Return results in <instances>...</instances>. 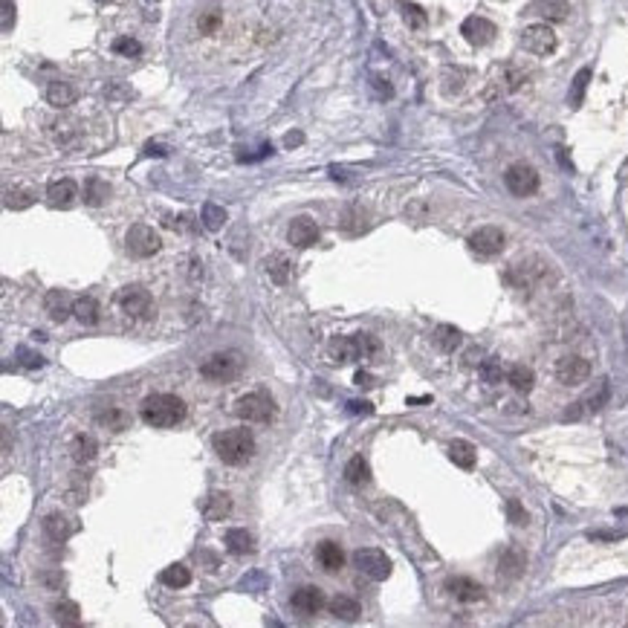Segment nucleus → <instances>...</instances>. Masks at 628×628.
Returning a JSON list of instances; mask_svg holds the SVG:
<instances>
[{"label": "nucleus", "mask_w": 628, "mask_h": 628, "mask_svg": "<svg viewBox=\"0 0 628 628\" xmlns=\"http://www.w3.org/2000/svg\"><path fill=\"white\" fill-rule=\"evenodd\" d=\"M255 437L249 429H226L215 435V452L223 464L229 466H243L255 457Z\"/></svg>", "instance_id": "obj_1"}, {"label": "nucleus", "mask_w": 628, "mask_h": 628, "mask_svg": "<svg viewBox=\"0 0 628 628\" xmlns=\"http://www.w3.org/2000/svg\"><path fill=\"white\" fill-rule=\"evenodd\" d=\"M142 420L153 429H171L186 417V402L177 394H151L142 400Z\"/></svg>", "instance_id": "obj_2"}, {"label": "nucleus", "mask_w": 628, "mask_h": 628, "mask_svg": "<svg viewBox=\"0 0 628 628\" xmlns=\"http://www.w3.org/2000/svg\"><path fill=\"white\" fill-rule=\"evenodd\" d=\"M380 354V342L371 333H354V336H336L330 342V356L336 362H356Z\"/></svg>", "instance_id": "obj_3"}, {"label": "nucleus", "mask_w": 628, "mask_h": 628, "mask_svg": "<svg viewBox=\"0 0 628 628\" xmlns=\"http://www.w3.org/2000/svg\"><path fill=\"white\" fill-rule=\"evenodd\" d=\"M235 417H241L243 423H267L275 406H272V397L267 391H252V394H243L235 400Z\"/></svg>", "instance_id": "obj_4"}, {"label": "nucleus", "mask_w": 628, "mask_h": 628, "mask_svg": "<svg viewBox=\"0 0 628 628\" xmlns=\"http://www.w3.org/2000/svg\"><path fill=\"white\" fill-rule=\"evenodd\" d=\"M241 368H243L241 354L223 351V354H212V356L203 359L200 376H206V380H212V382H229V380H235V376L241 373Z\"/></svg>", "instance_id": "obj_5"}, {"label": "nucleus", "mask_w": 628, "mask_h": 628, "mask_svg": "<svg viewBox=\"0 0 628 628\" xmlns=\"http://www.w3.org/2000/svg\"><path fill=\"white\" fill-rule=\"evenodd\" d=\"M124 246H128V252L133 258H151V255L160 252L162 238L151 226H145V223H136V226H131L128 235H124Z\"/></svg>", "instance_id": "obj_6"}, {"label": "nucleus", "mask_w": 628, "mask_h": 628, "mask_svg": "<svg viewBox=\"0 0 628 628\" xmlns=\"http://www.w3.org/2000/svg\"><path fill=\"white\" fill-rule=\"evenodd\" d=\"M354 565L365 574L368 579L373 582H382L391 576V559L382 553V550H376V548H362L354 553Z\"/></svg>", "instance_id": "obj_7"}, {"label": "nucleus", "mask_w": 628, "mask_h": 628, "mask_svg": "<svg viewBox=\"0 0 628 628\" xmlns=\"http://www.w3.org/2000/svg\"><path fill=\"white\" fill-rule=\"evenodd\" d=\"M116 304L122 313H128L131 318H148L153 310V301H151V292L142 287H122L116 292Z\"/></svg>", "instance_id": "obj_8"}, {"label": "nucleus", "mask_w": 628, "mask_h": 628, "mask_svg": "<svg viewBox=\"0 0 628 628\" xmlns=\"http://www.w3.org/2000/svg\"><path fill=\"white\" fill-rule=\"evenodd\" d=\"M504 183H507L510 194H515V197H530V194L539 188V171L533 169V165H527V162H515V165L507 169Z\"/></svg>", "instance_id": "obj_9"}, {"label": "nucleus", "mask_w": 628, "mask_h": 628, "mask_svg": "<svg viewBox=\"0 0 628 628\" xmlns=\"http://www.w3.org/2000/svg\"><path fill=\"white\" fill-rule=\"evenodd\" d=\"M521 47L533 55H550L556 50V32L548 23H533L521 32Z\"/></svg>", "instance_id": "obj_10"}, {"label": "nucleus", "mask_w": 628, "mask_h": 628, "mask_svg": "<svg viewBox=\"0 0 628 628\" xmlns=\"http://www.w3.org/2000/svg\"><path fill=\"white\" fill-rule=\"evenodd\" d=\"M469 249H472V252H478V255H484V258L498 255L501 249H504V232H501L498 226H481L478 232L469 235Z\"/></svg>", "instance_id": "obj_11"}, {"label": "nucleus", "mask_w": 628, "mask_h": 628, "mask_svg": "<svg viewBox=\"0 0 628 628\" xmlns=\"http://www.w3.org/2000/svg\"><path fill=\"white\" fill-rule=\"evenodd\" d=\"M588 376H591V362L582 359V356H565V359H559V365H556V380L567 388L582 385Z\"/></svg>", "instance_id": "obj_12"}, {"label": "nucleus", "mask_w": 628, "mask_h": 628, "mask_svg": "<svg viewBox=\"0 0 628 628\" xmlns=\"http://www.w3.org/2000/svg\"><path fill=\"white\" fill-rule=\"evenodd\" d=\"M287 241L292 246H299V249H307V246H313L318 241V226H316V220L313 217H296L290 223V229H287Z\"/></svg>", "instance_id": "obj_13"}, {"label": "nucleus", "mask_w": 628, "mask_h": 628, "mask_svg": "<svg viewBox=\"0 0 628 628\" xmlns=\"http://www.w3.org/2000/svg\"><path fill=\"white\" fill-rule=\"evenodd\" d=\"M460 35H464L469 44H475V47H484V44H490V41L495 38V26L486 21V18H478V15H472L464 21V26H460Z\"/></svg>", "instance_id": "obj_14"}, {"label": "nucleus", "mask_w": 628, "mask_h": 628, "mask_svg": "<svg viewBox=\"0 0 628 628\" xmlns=\"http://www.w3.org/2000/svg\"><path fill=\"white\" fill-rule=\"evenodd\" d=\"M292 608H296L299 614H307V617H310V614H318L325 608V594H322V588H313V585H304V588H299L296 594H292Z\"/></svg>", "instance_id": "obj_15"}, {"label": "nucleus", "mask_w": 628, "mask_h": 628, "mask_svg": "<svg viewBox=\"0 0 628 628\" xmlns=\"http://www.w3.org/2000/svg\"><path fill=\"white\" fill-rule=\"evenodd\" d=\"M446 588H449V594L455 599H460V603H481V599H484V588H481L478 582L466 579V576L449 579V582H446Z\"/></svg>", "instance_id": "obj_16"}, {"label": "nucleus", "mask_w": 628, "mask_h": 628, "mask_svg": "<svg viewBox=\"0 0 628 628\" xmlns=\"http://www.w3.org/2000/svg\"><path fill=\"white\" fill-rule=\"evenodd\" d=\"M316 562L322 565L327 574H336V570L345 567V553H342V548L336 541H322L316 548Z\"/></svg>", "instance_id": "obj_17"}, {"label": "nucleus", "mask_w": 628, "mask_h": 628, "mask_svg": "<svg viewBox=\"0 0 628 628\" xmlns=\"http://www.w3.org/2000/svg\"><path fill=\"white\" fill-rule=\"evenodd\" d=\"M73 304L76 301H69V296L64 290H52V292H47V299H44V307H47L52 322H64V318L73 313Z\"/></svg>", "instance_id": "obj_18"}, {"label": "nucleus", "mask_w": 628, "mask_h": 628, "mask_svg": "<svg viewBox=\"0 0 628 628\" xmlns=\"http://www.w3.org/2000/svg\"><path fill=\"white\" fill-rule=\"evenodd\" d=\"M229 510H232V498L226 492H212L206 498V504H203L206 521H223L229 515Z\"/></svg>", "instance_id": "obj_19"}, {"label": "nucleus", "mask_w": 628, "mask_h": 628, "mask_svg": "<svg viewBox=\"0 0 628 628\" xmlns=\"http://www.w3.org/2000/svg\"><path fill=\"white\" fill-rule=\"evenodd\" d=\"M76 194H78V186L73 180H55V183H50V188H47V197L52 206H69L76 200Z\"/></svg>", "instance_id": "obj_20"}, {"label": "nucleus", "mask_w": 628, "mask_h": 628, "mask_svg": "<svg viewBox=\"0 0 628 628\" xmlns=\"http://www.w3.org/2000/svg\"><path fill=\"white\" fill-rule=\"evenodd\" d=\"M73 530H76V524L69 521L67 515H61V512L47 515V521H44V533H47L52 541H64V539H69V536H73Z\"/></svg>", "instance_id": "obj_21"}, {"label": "nucleus", "mask_w": 628, "mask_h": 628, "mask_svg": "<svg viewBox=\"0 0 628 628\" xmlns=\"http://www.w3.org/2000/svg\"><path fill=\"white\" fill-rule=\"evenodd\" d=\"M524 565H527L524 553H521V550H515V548H510L504 556H501V562H498V574H501V576H507V579H515V576H521V574H524Z\"/></svg>", "instance_id": "obj_22"}, {"label": "nucleus", "mask_w": 628, "mask_h": 628, "mask_svg": "<svg viewBox=\"0 0 628 628\" xmlns=\"http://www.w3.org/2000/svg\"><path fill=\"white\" fill-rule=\"evenodd\" d=\"M330 614H333V617H336V620H345V622H354L356 617H359V614H362V608H359V603H356V599H351V596H333L330 599Z\"/></svg>", "instance_id": "obj_23"}, {"label": "nucleus", "mask_w": 628, "mask_h": 628, "mask_svg": "<svg viewBox=\"0 0 628 628\" xmlns=\"http://www.w3.org/2000/svg\"><path fill=\"white\" fill-rule=\"evenodd\" d=\"M345 481L347 484H354V486H362V484H368L371 481V466H368V460L356 455L347 460V466H345Z\"/></svg>", "instance_id": "obj_24"}, {"label": "nucleus", "mask_w": 628, "mask_h": 628, "mask_svg": "<svg viewBox=\"0 0 628 628\" xmlns=\"http://www.w3.org/2000/svg\"><path fill=\"white\" fill-rule=\"evenodd\" d=\"M435 345L440 347L443 354H455L457 347H460V330L457 327H452V325H437L435 327Z\"/></svg>", "instance_id": "obj_25"}, {"label": "nucleus", "mask_w": 628, "mask_h": 628, "mask_svg": "<svg viewBox=\"0 0 628 628\" xmlns=\"http://www.w3.org/2000/svg\"><path fill=\"white\" fill-rule=\"evenodd\" d=\"M449 457L455 460L460 469H472V466H475V460H478V452H475V446H472V443H466V440H455V443L449 446Z\"/></svg>", "instance_id": "obj_26"}, {"label": "nucleus", "mask_w": 628, "mask_h": 628, "mask_svg": "<svg viewBox=\"0 0 628 628\" xmlns=\"http://www.w3.org/2000/svg\"><path fill=\"white\" fill-rule=\"evenodd\" d=\"M47 102L52 107H69L76 102V90L67 85V81H52V85L47 87Z\"/></svg>", "instance_id": "obj_27"}, {"label": "nucleus", "mask_w": 628, "mask_h": 628, "mask_svg": "<svg viewBox=\"0 0 628 628\" xmlns=\"http://www.w3.org/2000/svg\"><path fill=\"white\" fill-rule=\"evenodd\" d=\"M73 316L78 318L81 325H96V322H99V301L90 299V296L76 299V304H73Z\"/></svg>", "instance_id": "obj_28"}, {"label": "nucleus", "mask_w": 628, "mask_h": 628, "mask_svg": "<svg viewBox=\"0 0 628 628\" xmlns=\"http://www.w3.org/2000/svg\"><path fill=\"white\" fill-rule=\"evenodd\" d=\"M226 550L229 553H235V556H243V553H252V536L246 533L243 527H235V530H229L226 533Z\"/></svg>", "instance_id": "obj_29"}, {"label": "nucleus", "mask_w": 628, "mask_h": 628, "mask_svg": "<svg viewBox=\"0 0 628 628\" xmlns=\"http://www.w3.org/2000/svg\"><path fill=\"white\" fill-rule=\"evenodd\" d=\"M69 452H73L76 464H90V460L96 457V440L90 435H76L73 446H69Z\"/></svg>", "instance_id": "obj_30"}, {"label": "nucleus", "mask_w": 628, "mask_h": 628, "mask_svg": "<svg viewBox=\"0 0 628 628\" xmlns=\"http://www.w3.org/2000/svg\"><path fill=\"white\" fill-rule=\"evenodd\" d=\"M507 382L519 391V394H527V391L533 388V371H530L527 365H512L507 371Z\"/></svg>", "instance_id": "obj_31"}, {"label": "nucleus", "mask_w": 628, "mask_h": 628, "mask_svg": "<svg viewBox=\"0 0 628 628\" xmlns=\"http://www.w3.org/2000/svg\"><path fill=\"white\" fill-rule=\"evenodd\" d=\"M52 614H55V622H58V625H78L81 622V611H78L76 603H69V599L55 603Z\"/></svg>", "instance_id": "obj_32"}, {"label": "nucleus", "mask_w": 628, "mask_h": 628, "mask_svg": "<svg viewBox=\"0 0 628 628\" xmlns=\"http://www.w3.org/2000/svg\"><path fill=\"white\" fill-rule=\"evenodd\" d=\"M160 582L169 585V588H186V585L191 582V574H188L186 565H171V567H165L160 574Z\"/></svg>", "instance_id": "obj_33"}, {"label": "nucleus", "mask_w": 628, "mask_h": 628, "mask_svg": "<svg viewBox=\"0 0 628 628\" xmlns=\"http://www.w3.org/2000/svg\"><path fill=\"white\" fill-rule=\"evenodd\" d=\"M223 223H226V208L217 206V203H206L203 206V226L208 232H217V229H223Z\"/></svg>", "instance_id": "obj_34"}, {"label": "nucleus", "mask_w": 628, "mask_h": 628, "mask_svg": "<svg viewBox=\"0 0 628 628\" xmlns=\"http://www.w3.org/2000/svg\"><path fill=\"white\" fill-rule=\"evenodd\" d=\"M536 9H539V15H544L548 21H565L567 18V3H565V0H539Z\"/></svg>", "instance_id": "obj_35"}, {"label": "nucleus", "mask_w": 628, "mask_h": 628, "mask_svg": "<svg viewBox=\"0 0 628 628\" xmlns=\"http://www.w3.org/2000/svg\"><path fill=\"white\" fill-rule=\"evenodd\" d=\"M96 423L99 426H107L110 431H122L124 426H128V414H124L122 409H107L102 414H96Z\"/></svg>", "instance_id": "obj_36"}, {"label": "nucleus", "mask_w": 628, "mask_h": 628, "mask_svg": "<svg viewBox=\"0 0 628 628\" xmlns=\"http://www.w3.org/2000/svg\"><path fill=\"white\" fill-rule=\"evenodd\" d=\"M588 81H591V67H582L579 73H576V78H574V85H570V107H579L582 105Z\"/></svg>", "instance_id": "obj_37"}, {"label": "nucleus", "mask_w": 628, "mask_h": 628, "mask_svg": "<svg viewBox=\"0 0 628 628\" xmlns=\"http://www.w3.org/2000/svg\"><path fill=\"white\" fill-rule=\"evenodd\" d=\"M107 191H110V186L105 183V180L90 177V180H87V186H85V200H87L90 206H99V203L107 197Z\"/></svg>", "instance_id": "obj_38"}, {"label": "nucleus", "mask_w": 628, "mask_h": 628, "mask_svg": "<svg viewBox=\"0 0 628 628\" xmlns=\"http://www.w3.org/2000/svg\"><path fill=\"white\" fill-rule=\"evenodd\" d=\"M267 272L275 284H287V275H290V261L284 255H272L267 258Z\"/></svg>", "instance_id": "obj_39"}, {"label": "nucleus", "mask_w": 628, "mask_h": 628, "mask_svg": "<svg viewBox=\"0 0 628 628\" xmlns=\"http://www.w3.org/2000/svg\"><path fill=\"white\" fill-rule=\"evenodd\" d=\"M35 203V194L30 188H15V191H6V206L9 208H15V212H21V208H30Z\"/></svg>", "instance_id": "obj_40"}, {"label": "nucleus", "mask_w": 628, "mask_h": 628, "mask_svg": "<svg viewBox=\"0 0 628 628\" xmlns=\"http://www.w3.org/2000/svg\"><path fill=\"white\" fill-rule=\"evenodd\" d=\"M113 50H116L119 55H124V58H136V55L142 52V44H139V41H133V38H128V35H122V38L113 41Z\"/></svg>", "instance_id": "obj_41"}, {"label": "nucleus", "mask_w": 628, "mask_h": 628, "mask_svg": "<svg viewBox=\"0 0 628 628\" xmlns=\"http://www.w3.org/2000/svg\"><path fill=\"white\" fill-rule=\"evenodd\" d=\"M481 376H484V382L495 385V382L504 380V365H501L498 359H486V362H484V368H481Z\"/></svg>", "instance_id": "obj_42"}, {"label": "nucleus", "mask_w": 628, "mask_h": 628, "mask_svg": "<svg viewBox=\"0 0 628 628\" xmlns=\"http://www.w3.org/2000/svg\"><path fill=\"white\" fill-rule=\"evenodd\" d=\"M507 515H510V521L512 524H527V512H524V507H521V501H515V498H510L507 501Z\"/></svg>", "instance_id": "obj_43"}, {"label": "nucleus", "mask_w": 628, "mask_h": 628, "mask_svg": "<svg viewBox=\"0 0 628 628\" xmlns=\"http://www.w3.org/2000/svg\"><path fill=\"white\" fill-rule=\"evenodd\" d=\"M18 356H21V362H23L26 368H41V365H44V356H41V354H32V351H26V347H21Z\"/></svg>", "instance_id": "obj_44"}, {"label": "nucleus", "mask_w": 628, "mask_h": 628, "mask_svg": "<svg viewBox=\"0 0 628 628\" xmlns=\"http://www.w3.org/2000/svg\"><path fill=\"white\" fill-rule=\"evenodd\" d=\"M217 23H220V15H217V12H206V15L200 18V30H203V32H215Z\"/></svg>", "instance_id": "obj_45"}, {"label": "nucleus", "mask_w": 628, "mask_h": 628, "mask_svg": "<svg viewBox=\"0 0 628 628\" xmlns=\"http://www.w3.org/2000/svg\"><path fill=\"white\" fill-rule=\"evenodd\" d=\"M406 18H409L414 26H423V23H426V15H423V12L417 9V6H409V9H406Z\"/></svg>", "instance_id": "obj_46"}, {"label": "nucleus", "mask_w": 628, "mask_h": 628, "mask_svg": "<svg viewBox=\"0 0 628 628\" xmlns=\"http://www.w3.org/2000/svg\"><path fill=\"white\" fill-rule=\"evenodd\" d=\"M347 411H351V414H371L373 409H371V402H359V400H354V402H347Z\"/></svg>", "instance_id": "obj_47"}, {"label": "nucleus", "mask_w": 628, "mask_h": 628, "mask_svg": "<svg viewBox=\"0 0 628 628\" xmlns=\"http://www.w3.org/2000/svg\"><path fill=\"white\" fill-rule=\"evenodd\" d=\"M3 30H12V3H3Z\"/></svg>", "instance_id": "obj_48"}, {"label": "nucleus", "mask_w": 628, "mask_h": 628, "mask_svg": "<svg viewBox=\"0 0 628 628\" xmlns=\"http://www.w3.org/2000/svg\"><path fill=\"white\" fill-rule=\"evenodd\" d=\"M356 385H373V382H371V373L359 371V373H356Z\"/></svg>", "instance_id": "obj_49"}, {"label": "nucleus", "mask_w": 628, "mask_h": 628, "mask_svg": "<svg viewBox=\"0 0 628 628\" xmlns=\"http://www.w3.org/2000/svg\"><path fill=\"white\" fill-rule=\"evenodd\" d=\"M299 142H301V133H290V136H287V148L299 145Z\"/></svg>", "instance_id": "obj_50"}]
</instances>
